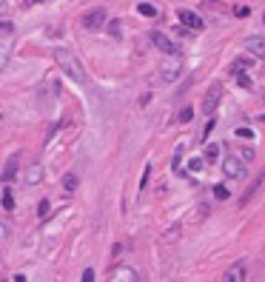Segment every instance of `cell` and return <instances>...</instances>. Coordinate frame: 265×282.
Masks as SVG:
<instances>
[{
	"instance_id": "9",
	"label": "cell",
	"mask_w": 265,
	"mask_h": 282,
	"mask_svg": "<svg viewBox=\"0 0 265 282\" xmlns=\"http://www.w3.org/2000/svg\"><path fill=\"white\" fill-rule=\"evenodd\" d=\"M263 46H265V43H263V34H254V37H248V40H245V49H248V54H254L257 60H263V54H265Z\"/></svg>"
},
{
	"instance_id": "13",
	"label": "cell",
	"mask_w": 265,
	"mask_h": 282,
	"mask_svg": "<svg viewBox=\"0 0 265 282\" xmlns=\"http://www.w3.org/2000/svg\"><path fill=\"white\" fill-rule=\"evenodd\" d=\"M222 280H225V282H243V280H245V265L240 262V265L228 268V274H225Z\"/></svg>"
},
{
	"instance_id": "22",
	"label": "cell",
	"mask_w": 265,
	"mask_h": 282,
	"mask_svg": "<svg viewBox=\"0 0 265 282\" xmlns=\"http://www.w3.org/2000/svg\"><path fill=\"white\" fill-rule=\"evenodd\" d=\"M202 166H205V163H202L199 157H194V160H188V171H202Z\"/></svg>"
},
{
	"instance_id": "5",
	"label": "cell",
	"mask_w": 265,
	"mask_h": 282,
	"mask_svg": "<svg viewBox=\"0 0 265 282\" xmlns=\"http://www.w3.org/2000/svg\"><path fill=\"white\" fill-rule=\"evenodd\" d=\"M151 43L163 51V54H180V46H177L168 34H163V32H151Z\"/></svg>"
},
{
	"instance_id": "31",
	"label": "cell",
	"mask_w": 265,
	"mask_h": 282,
	"mask_svg": "<svg viewBox=\"0 0 265 282\" xmlns=\"http://www.w3.org/2000/svg\"><path fill=\"white\" fill-rule=\"evenodd\" d=\"M9 12V0H0V17Z\"/></svg>"
},
{
	"instance_id": "1",
	"label": "cell",
	"mask_w": 265,
	"mask_h": 282,
	"mask_svg": "<svg viewBox=\"0 0 265 282\" xmlns=\"http://www.w3.org/2000/svg\"><path fill=\"white\" fill-rule=\"evenodd\" d=\"M54 63L60 66V71L66 74L71 83H77V86H83L86 83V71L83 66H80V60L71 54L68 49H54Z\"/></svg>"
},
{
	"instance_id": "25",
	"label": "cell",
	"mask_w": 265,
	"mask_h": 282,
	"mask_svg": "<svg viewBox=\"0 0 265 282\" xmlns=\"http://www.w3.org/2000/svg\"><path fill=\"white\" fill-rule=\"evenodd\" d=\"M0 32L12 34V32H15V26H12V23H9V20H6V23H3V20H0Z\"/></svg>"
},
{
	"instance_id": "10",
	"label": "cell",
	"mask_w": 265,
	"mask_h": 282,
	"mask_svg": "<svg viewBox=\"0 0 265 282\" xmlns=\"http://www.w3.org/2000/svg\"><path fill=\"white\" fill-rule=\"evenodd\" d=\"M111 280H120V282H137L140 280V271H134V268H114V274H111Z\"/></svg>"
},
{
	"instance_id": "2",
	"label": "cell",
	"mask_w": 265,
	"mask_h": 282,
	"mask_svg": "<svg viewBox=\"0 0 265 282\" xmlns=\"http://www.w3.org/2000/svg\"><path fill=\"white\" fill-rule=\"evenodd\" d=\"M168 60L163 63V68H160V77L166 80V83H174L177 77L182 74V57L180 54H166Z\"/></svg>"
},
{
	"instance_id": "33",
	"label": "cell",
	"mask_w": 265,
	"mask_h": 282,
	"mask_svg": "<svg viewBox=\"0 0 265 282\" xmlns=\"http://www.w3.org/2000/svg\"><path fill=\"white\" fill-rule=\"evenodd\" d=\"M211 3H220V0H211Z\"/></svg>"
},
{
	"instance_id": "7",
	"label": "cell",
	"mask_w": 265,
	"mask_h": 282,
	"mask_svg": "<svg viewBox=\"0 0 265 282\" xmlns=\"http://www.w3.org/2000/svg\"><path fill=\"white\" fill-rule=\"evenodd\" d=\"M177 17H180L182 26H188V29H194V32H199V29H202V17H199L197 12H191V9H180V12H177Z\"/></svg>"
},
{
	"instance_id": "20",
	"label": "cell",
	"mask_w": 265,
	"mask_h": 282,
	"mask_svg": "<svg viewBox=\"0 0 265 282\" xmlns=\"http://www.w3.org/2000/svg\"><path fill=\"white\" fill-rule=\"evenodd\" d=\"M214 197L217 199H228V197H231V191H228L225 185H214Z\"/></svg>"
},
{
	"instance_id": "17",
	"label": "cell",
	"mask_w": 265,
	"mask_h": 282,
	"mask_svg": "<svg viewBox=\"0 0 265 282\" xmlns=\"http://www.w3.org/2000/svg\"><path fill=\"white\" fill-rule=\"evenodd\" d=\"M3 208H6V211H15V197H12V191H9V185L3 188Z\"/></svg>"
},
{
	"instance_id": "18",
	"label": "cell",
	"mask_w": 265,
	"mask_h": 282,
	"mask_svg": "<svg viewBox=\"0 0 265 282\" xmlns=\"http://www.w3.org/2000/svg\"><path fill=\"white\" fill-rule=\"evenodd\" d=\"M63 188H66V191H74V188H77V177H74V174H66V177H63Z\"/></svg>"
},
{
	"instance_id": "14",
	"label": "cell",
	"mask_w": 265,
	"mask_h": 282,
	"mask_svg": "<svg viewBox=\"0 0 265 282\" xmlns=\"http://www.w3.org/2000/svg\"><path fill=\"white\" fill-rule=\"evenodd\" d=\"M9 57H12V43H9V40H0V71L6 68Z\"/></svg>"
},
{
	"instance_id": "29",
	"label": "cell",
	"mask_w": 265,
	"mask_h": 282,
	"mask_svg": "<svg viewBox=\"0 0 265 282\" xmlns=\"http://www.w3.org/2000/svg\"><path fill=\"white\" fill-rule=\"evenodd\" d=\"M109 32L114 34V37H120V23H109Z\"/></svg>"
},
{
	"instance_id": "3",
	"label": "cell",
	"mask_w": 265,
	"mask_h": 282,
	"mask_svg": "<svg viewBox=\"0 0 265 282\" xmlns=\"http://www.w3.org/2000/svg\"><path fill=\"white\" fill-rule=\"evenodd\" d=\"M80 26H83L86 32H100L106 26V9H88L80 17Z\"/></svg>"
},
{
	"instance_id": "21",
	"label": "cell",
	"mask_w": 265,
	"mask_h": 282,
	"mask_svg": "<svg viewBox=\"0 0 265 282\" xmlns=\"http://www.w3.org/2000/svg\"><path fill=\"white\" fill-rule=\"evenodd\" d=\"M191 117H194V108H191V106H185V108L180 111V117H177V120H180V123H191Z\"/></svg>"
},
{
	"instance_id": "15",
	"label": "cell",
	"mask_w": 265,
	"mask_h": 282,
	"mask_svg": "<svg viewBox=\"0 0 265 282\" xmlns=\"http://www.w3.org/2000/svg\"><path fill=\"white\" fill-rule=\"evenodd\" d=\"M220 160V146H205V157H202V163H217Z\"/></svg>"
},
{
	"instance_id": "34",
	"label": "cell",
	"mask_w": 265,
	"mask_h": 282,
	"mask_svg": "<svg viewBox=\"0 0 265 282\" xmlns=\"http://www.w3.org/2000/svg\"><path fill=\"white\" fill-rule=\"evenodd\" d=\"M0 117H3V114H0Z\"/></svg>"
},
{
	"instance_id": "12",
	"label": "cell",
	"mask_w": 265,
	"mask_h": 282,
	"mask_svg": "<svg viewBox=\"0 0 265 282\" xmlns=\"http://www.w3.org/2000/svg\"><path fill=\"white\" fill-rule=\"evenodd\" d=\"M231 74L237 77V83L243 86V88H251V86H254V83H251V77L245 74V68H243V63H237V66L231 68Z\"/></svg>"
},
{
	"instance_id": "27",
	"label": "cell",
	"mask_w": 265,
	"mask_h": 282,
	"mask_svg": "<svg viewBox=\"0 0 265 282\" xmlns=\"http://www.w3.org/2000/svg\"><path fill=\"white\" fill-rule=\"evenodd\" d=\"M254 157H257V154H254V149H243V160H248V163H251Z\"/></svg>"
},
{
	"instance_id": "8",
	"label": "cell",
	"mask_w": 265,
	"mask_h": 282,
	"mask_svg": "<svg viewBox=\"0 0 265 282\" xmlns=\"http://www.w3.org/2000/svg\"><path fill=\"white\" fill-rule=\"evenodd\" d=\"M220 97H222V86H211V91L205 94V103H202V108H205V114H208V117L217 111V103H220Z\"/></svg>"
},
{
	"instance_id": "16",
	"label": "cell",
	"mask_w": 265,
	"mask_h": 282,
	"mask_svg": "<svg viewBox=\"0 0 265 282\" xmlns=\"http://www.w3.org/2000/svg\"><path fill=\"white\" fill-rule=\"evenodd\" d=\"M137 12L143 17H157V9H154L151 3H137Z\"/></svg>"
},
{
	"instance_id": "32",
	"label": "cell",
	"mask_w": 265,
	"mask_h": 282,
	"mask_svg": "<svg viewBox=\"0 0 265 282\" xmlns=\"http://www.w3.org/2000/svg\"><path fill=\"white\" fill-rule=\"evenodd\" d=\"M37 3H46V0H26V6H37Z\"/></svg>"
},
{
	"instance_id": "4",
	"label": "cell",
	"mask_w": 265,
	"mask_h": 282,
	"mask_svg": "<svg viewBox=\"0 0 265 282\" xmlns=\"http://www.w3.org/2000/svg\"><path fill=\"white\" fill-rule=\"evenodd\" d=\"M222 171H225V177H231V180H243V177H245V163H243L240 157H225V160H222Z\"/></svg>"
},
{
	"instance_id": "11",
	"label": "cell",
	"mask_w": 265,
	"mask_h": 282,
	"mask_svg": "<svg viewBox=\"0 0 265 282\" xmlns=\"http://www.w3.org/2000/svg\"><path fill=\"white\" fill-rule=\"evenodd\" d=\"M43 180V166L40 163H29L26 166V185H40Z\"/></svg>"
},
{
	"instance_id": "24",
	"label": "cell",
	"mask_w": 265,
	"mask_h": 282,
	"mask_svg": "<svg viewBox=\"0 0 265 282\" xmlns=\"http://www.w3.org/2000/svg\"><path fill=\"white\" fill-rule=\"evenodd\" d=\"M214 126H217V120H214V114H211V120H208V123H205V129H202V137H205V140H208V134L214 131Z\"/></svg>"
},
{
	"instance_id": "26",
	"label": "cell",
	"mask_w": 265,
	"mask_h": 282,
	"mask_svg": "<svg viewBox=\"0 0 265 282\" xmlns=\"http://www.w3.org/2000/svg\"><path fill=\"white\" fill-rule=\"evenodd\" d=\"M80 280H83V282H91V280H94V271H91V268H86V271H83V277H80Z\"/></svg>"
},
{
	"instance_id": "28",
	"label": "cell",
	"mask_w": 265,
	"mask_h": 282,
	"mask_svg": "<svg viewBox=\"0 0 265 282\" xmlns=\"http://www.w3.org/2000/svg\"><path fill=\"white\" fill-rule=\"evenodd\" d=\"M248 15H251L248 6H240V9H237V17H248Z\"/></svg>"
},
{
	"instance_id": "19",
	"label": "cell",
	"mask_w": 265,
	"mask_h": 282,
	"mask_svg": "<svg viewBox=\"0 0 265 282\" xmlns=\"http://www.w3.org/2000/svg\"><path fill=\"white\" fill-rule=\"evenodd\" d=\"M37 214H40V219H46V217L51 214V202H49V199H43V202H40V208H37Z\"/></svg>"
},
{
	"instance_id": "30",
	"label": "cell",
	"mask_w": 265,
	"mask_h": 282,
	"mask_svg": "<svg viewBox=\"0 0 265 282\" xmlns=\"http://www.w3.org/2000/svg\"><path fill=\"white\" fill-rule=\"evenodd\" d=\"M237 137H254V131L251 129H237Z\"/></svg>"
},
{
	"instance_id": "23",
	"label": "cell",
	"mask_w": 265,
	"mask_h": 282,
	"mask_svg": "<svg viewBox=\"0 0 265 282\" xmlns=\"http://www.w3.org/2000/svg\"><path fill=\"white\" fill-rule=\"evenodd\" d=\"M149 177H151V163L146 166V171H143V177H140V191H143V188L149 185Z\"/></svg>"
},
{
	"instance_id": "6",
	"label": "cell",
	"mask_w": 265,
	"mask_h": 282,
	"mask_svg": "<svg viewBox=\"0 0 265 282\" xmlns=\"http://www.w3.org/2000/svg\"><path fill=\"white\" fill-rule=\"evenodd\" d=\"M17 168H20V154H12V157H9V163H6V168H3V174H0V183H3V185H12V183H15Z\"/></svg>"
}]
</instances>
